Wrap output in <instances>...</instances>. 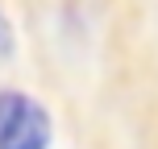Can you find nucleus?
<instances>
[{"mask_svg": "<svg viewBox=\"0 0 158 149\" xmlns=\"http://www.w3.org/2000/svg\"><path fill=\"white\" fill-rule=\"evenodd\" d=\"M50 112L25 91H0V149H50Z\"/></svg>", "mask_w": 158, "mask_h": 149, "instance_id": "1", "label": "nucleus"}, {"mask_svg": "<svg viewBox=\"0 0 158 149\" xmlns=\"http://www.w3.org/2000/svg\"><path fill=\"white\" fill-rule=\"evenodd\" d=\"M8 54H13V25L0 13V62H8Z\"/></svg>", "mask_w": 158, "mask_h": 149, "instance_id": "2", "label": "nucleus"}]
</instances>
